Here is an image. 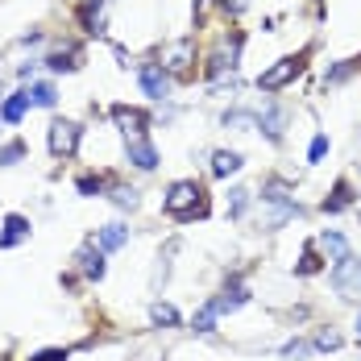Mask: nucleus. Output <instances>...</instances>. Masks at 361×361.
<instances>
[{"label": "nucleus", "mask_w": 361, "mask_h": 361, "mask_svg": "<svg viewBox=\"0 0 361 361\" xmlns=\"http://www.w3.org/2000/svg\"><path fill=\"white\" fill-rule=\"evenodd\" d=\"M299 71H303V54H287V59H279L270 71L257 75V87H262V92H279V87H287Z\"/></svg>", "instance_id": "obj_3"}, {"label": "nucleus", "mask_w": 361, "mask_h": 361, "mask_svg": "<svg viewBox=\"0 0 361 361\" xmlns=\"http://www.w3.org/2000/svg\"><path fill=\"white\" fill-rule=\"evenodd\" d=\"M112 116H116V125L129 133V137H145V129H149V116H145L142 109H129V104H116L112 109Z\"/></svg>", "instance_id": "obj_5"}, {"label": "nucleus", "mask_w": 361, "mask_h": 361, "mask_svg": "<svg viewBox=\"0 0 361 361\" xmlns=\"http://www.w3.org/2000/svg\"><path fill=\"white\" fill-rule=\"evenodd\" d=\"M204 191L195 187L191 179H183V183H175L171 191H166V200H162V208L171 212V216H179V220H187V216H204V200H200Z\"/></svg>", "instance_id": "obj_1"}, {"label": "nucleus", "mask_w": 361, "mask_h": 361, "mask_svg": "<svg viewBox=\"0 0 361 361\" xmlns=\"http://www.w3.org/2000/svg\"><path fill=\"white\" fill-rule=\"evenodd\" d=\"M349 71H353L349 63H341V67H332V71H328V83H341V79H349Z\"/></svg>", "instance_id": "obj_31"}, {"label": "nucleus", "mask_w": 361, "mask_h": 361, "mask_svg": "<svg viewBox=\"0 0 361 361\" xmlns=\"http://www.w3.org/2000/svg\"><path fill=\"white\" fill-rule=\"evenodd\" d=\"M324 154H328V137H324V133H320V137L312 142V149H307V158H312V162H320Z\"/></svg>", "instance_id": "obj_29"}, {"label": "nucleus", "mask_w": 361, "mask_h": 361, "mask_svg": "<svg viewBox=\"0 0 361 361\" xmlns=\"http://www.w3.org/2000/svg\"><path fill=\"white\" fill-rule=\"evenodd\" d=\"M79 145V125L75 121H54L50 125V154L54 158H71Z\"/></svg>", "instance_id": "obj_4"}, {"label": "nucleus", "mask_w": 361, "mask_h": 361, "mask_svg": "<svg viewBox=\"0 0 361 361\" xmlns=\"http://www.w3.org/2000/svg\"><path fill=\"white\" fill-rule=\"evenodd\" d=\"M79 191H83V195H100V179L83 175V179H79Z\"/></svg>", "instance_id": "obj_30"}, {"label": "nucleus", "mask_w": 361, "mask_h": 361, "mask_svg": "<svg viewBox=\"0 0 361 361\" xmlns=\"http://www.w3.org/2000/svg\"><path fill=\"white\" fill-rule=\"evenodd\" d=\"M307 353H312V345H307V341H290V345H283V357H287V361H303Z\"/></svg>", "instance_id": "obj_26"}, {"label": "nucleus", "mask_w": 361, "mask_h": 361, "mask_svg": "<svg viewBox=\"0 0 361 361\" xmlns=\"http://www.w3.org/2000/svg\"><path fill=\"white\" fill-rule=\"evenodd\" d=\"M21 154H25V145L21 142H8L0 149V166H13V162H21Z\"/></svg>", "instance_id": "obj_27"}, {"label": "nucleus", "mask_w": 361, "mask_h": 361, "mask_svg": "<svg viewBox=\"0 0 361 361\" xmlns=\"http://www.w3.org/2000/svg\"><path fill=\"white\" fill-rule=\"evenodd\" d=\"M162 63H166L171 71H187V63H191V42H175V46H166Z\"/></svg>", "instance_id": "obj_13"}, {"label": "nucleus", "mask_w": 361, "mask_h": 361, "mask_svg": "<svg viewBox=\"0 0 361 361\" xmlns=\"http://www.w3.org/2000/svg\"><path fill=\"white\" fill-rule=\"evenodd\" d=\"M125 154H129V162H133L137 171H154V166H158V149L145 142V137H129Z\"/></svg>", "instance_id": "obj_6"}, {"label": "nucleus", "mask_w": 361, "mask_h": 361, "mask_svg": "<svg viewBox=\"0 0 361 361\" xmlns=\"http://www.w3.org/2000/svg\"><path fill=\"white\" fill-rule=\"evenodd\" d=\"M357 336H361V316H357Z\"/></svg>", "instance_id": "obj_34"}, {"label": "nucleus", "mask_w": 361, "mask_h": 361, "mask_svg": "<svg viewBox=\"0 0 361 361\" xmlns=\"http://www.w3.org/2000/svg\"><path fill=\"white\" fill-rule=\"evenodd\" d=\"M75 262H79V270L87 274V279H104V250H96V245H83V250L75 253Z\"/></svg>", "instance_id": "obj_8"}, {"label": "nucleus", "mask_w": 361, "mask_h": 361, "mask_svg": "<svg viewBox=\"0 0 361 361\" xmlns=\"http://www.w3.org/2000/svg\"><path fill=\"white\" fill-rule=\"evenodd\" d=\"M212 307H216V316H224V312H237L241 303H250V290L245 287H228L224 295H216V299H208Z\"/></svg>", "instance_id": "obj_11"}, {"label": "nucleus", "mask_w": 361, "mask_h": 361, "mask_svg": "<svg viewBox=\"0 0 361 361\" xmlns=\"http://www.w3.org/2000/svg\"><path fill=\"white\" fill-rule=\"evenodd\" d=\"M79 17H83V25H87L92 34H100V0H87V4L79 8Z\"/></svg>", "instance_id": "obj_22"}, {"label": "nucleus", "mask_w": 361, "mask_h": 361, "mask_svg": "<svg viewBox=\"0 0 361 361\" xmlns=\"http://www.w3.org/2000/svg\"><path fill=\"white\" fill-rule=\"evenodd\" d=\"M30 237V220L17 216V212H8L4 216V233H0V250H13V245H21Z\"/></svg>", "instance_id": "obj_7"}, {"label": "nucleus", "mask_w": 361, "mask_h": 361, "mask_svg": "<svg viewBox=\"0 0 361 361\" xmlns=\"http://www.w3.org/2000/svg\"><path fill=\"white\" fill-rule=\"evenodd\" d=\"M312 349H320V353H332V349H341V336H336V332H316Z\"/></svg>", "instance_id": "obj_24"}, {"label": "nucleus", "mask_w": 361, "mask_h": 361, "mask_svg": "<svg viewBox=\"0 0 361 361\" xmlns=\"http://www.w3.org/2000/svg\"><path fill=\"white\" fill-rule=\"evenodd\" d=\"M96 241H100V250H104V253H112V250H121V245L129 241V228L112 220V224H104V228L96 233Z\"/></svg>", "instance_id": "obj_10"}, {"label": "nucleus", "mask_w": 361, "mask_h": 361, "mask_svg": "<svg viewBox=\"0 0 361 361\" xmlns=\"http://www.w3.org/2000/svg\"><path fill=\"white\" fill-rule=\"evenodd\" d=\"M149 320H154L158 328H175L179 324V312H175L171 303H154V307H149Z\"/></svg>", "instance_id": "obj_19"}, {"label": "nucleus", "mask_w": 361, "mask_h": 361, "mask_svg": "<svg viewBox=\"0 0 361 361\" xmlns=\"http://www.w3.org/2000/svg\"><path fill=\"white\" fill-rule=\"evenodd\" d=\"M328 283H332V290H336L341 299H361V262L353 257V253H349V257H341V262L332 266Z\"/></svg>", "instance_id": "obj_2"}, {"label": "nucleus", "mask_w": 361, "mask_h": 361, "mask_svg": "<svg viewBox=\"0 0 361 361\" xmlns=\"http://www.w3.org/2000/svg\"><path fill=\"white\" fill-rule=\"evenodd\" d=\"M191 328H195L200 336H208V332H216V307H212V303H204V307L195 312V320H191Z\"/></svg>", "instance_id": "obj_18"}, {"label": "nucleus", "mask_w": 361, "mask_h": 361, "mask_svg": "<svg viewBox=\"0 0 361 361\" xmlns=\"http://www.w3.org/2000/svg\"><path fill=\"white\" fill-rule=\"evenodd\" d=\"M30 100H34L37 109H54V100H59V96H54V87H50V83H34V87H30Z\"/></svg>", "instance_id": "obj_21"}, {"label": "nucleus", "mask_w": 361, "mask_h": 361, "mask_svg": "<svg viewBox=\"0 0 361 361\" xmlns=\"http://www.w3.org/2000/svg\"><path fill=\"white\" fill-rule=\"evenodd\" d=\"M349 204H353V187L341 179L332 187V200H324V212H341V208H349Z\"/></svg>", "instance_id": "obj_17"}, {"label": "nucleus", "mask_w": 361, "mask_h": 361, "mask_svg": "<svg viewBox=\"0 0 361 361\" xmlns=\"http://www.w3.org/2000/svg\"><path fill=\"white\" fill-rule=\"evenodd\" d=\"M137 79H142V92L149 96V100H162V96H166V75L158 71L154 63H149V67H142V75H137Z\"/></svg>", "instance_id": "obj_9"}, {"label": "nucleus", "mask_w": 361, "mask_h": 361, "mask_svg": "<svg viewBox=\"0 0 361 361\" xmlns=\"http://www.w3.org/2000/svg\"><path fill=\"white\" fill-rule=\"evenodd\" d=\"M224 4H233V8H241V0H224Z\"/></svg>", "instance_id": "obj_33"}, {"label": "nucleus", "mask_w": 361, "mask_h": 361, "mask_svg": "<svg viewBox=\"0 0 361 361\" xmlns=\"http://www.w3.org/2000/svg\"><path fill=\"white\" fill-rule=\"evenodd\" d=\"M283 109H262V116H257V129H266V137L270 142H283Z\"/></svg>", "instance_id": "obj_12"}, {"label": "nucleus", "mask_w": 361, "mask_h": 361, "mask_svg": "<svg viewBox=\"0 0 361 361\" xmlns=\"http://www.w3.org/2000/svg\"><path fill=\"white\" fill-rule=\"evenodd\" d=\"M233 171H241V154H233V149H216V154H212V175L224 179V175H233Z\"/></svg>", "instance_id": "obj_14"}, {"label": "nucleus", "mask_w": 361, "mask_h": 361, "mask_svg": "<svg viewBox=\"0 0 361 361\" xmlns=\"http://www.w3.org/2000/svg\"><path fill=\"white\" fill-rule=\"evenodd\" d=\"M112 204H116V208H137V191H133V187H116V191H112Z\"/></svg>", "instance_id": "obj_25"}, {"label": "nucleus", "mask_w": 361, "mask_h": 361, "mask_svg": "<svg viewBox=\"0 0 361 361\" xmlns=\"http://www.w3.org/2000/svg\"><path fill=\"white\" fill-rule=\"evenodd\" d=\"M46 63H50V71H75V67H79V50H59V54H50Z\"/></svg>", "instance_id": "obj_20"}, {"label": "nucleus", "mask_w": 361, "mask_h": 361, "mask_svg": "<svg viewBox=\"0 0 361 361\" xmlns=\"http://www.w3.org/2000/svg\"><path fill=\"white\" fill-rule=\"evenodd\" d=\"M320 250H324L332 262L349 257V245H345V237H341V233H332V228H324V233H320Z\"/></svg>", "instance_id": "obj_15"}, {"label": "nucleus", "mask_w": 361, "mask_h": 361, "mask_svg": "<svg viewBox=\"0 0 361 361\" xmlns=\"http://www.w3.org/2000/svg\"><path fill=\"white\" fill-rule=\"evenodd\" d=\"M34 361H67V353H63V349H46V353H37Z\"/></svg>", "instance_id": "obj_32"}, {"label": "nucleus", "mask_w": 361, "mask_h": 361, "mask_svg": "<svg viewBox=\"0 0 361 361\" xmlns=\"http://www.w3.org/2000/svg\"><path fill=\"white\" fill-rule=\"evenodd\" d=\"M245 204H250V191H245V187L228 191V216H241V212H245Z\"/></svg>", "instance_id": "obj_23"}, {"label": "nucleus", "mask_w": 361, "mask_h": 361, "mask_svg": "<svg viewBox=\"0 0 361 361\" xmlns=\"http://www.w3.org/2000/svg\"><path fill=\"white\" fill-rule=\"evenodd\" d=\"M30 104H34V100H30V92H13V96L4 100V109H0V116H4V121H21Z\"/></svg>", "instance_id": "obj_16"}, {"label": "nucleus", "mask_w": 361, "mask_h": 361, "mask_svg": "<svg viewBox=\"0 0 361 361\" xmlns=\"http://www.w3.org/2000/svg\"><path fill=\"white\" fill-rule=\"evenodd\" d=\"M316 270H320V257L307 250V253H303V262H299V274H316Z\"/></svg>", "instance_id": "obj_28"}]
</instances>
